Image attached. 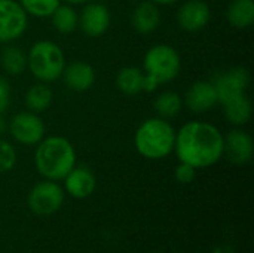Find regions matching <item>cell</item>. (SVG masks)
Returning a JSON list of instances; mask_svg holds the SVG:
<instances>
[{"label": "cell", "mask_w": 254, "mask_h": 253, "mask_svg": "<svg viewBox=\"0 0 254 253\" xmlns=\"http://www.w3.org/2000/svg\"><path fill=\"white\" fill-rule=\"evenodd\" d=\"M196 169L186 164V163H179V166L176 167L174 170V177L179 183L182 185H188V183H192L196 177Z\"/></svg>", "instance_id": "484cf974"}, {"label": "cell", "mask_w": 254, "mask_h": 253, "mask_svg": "<svg viewBox=\"0 0 254 253\" xmlns=\"http://www.w3.org/2000/svg\"><path fill=\"white\" fill-rule=\"evenodd\" d=\"M176 128L168 119L153 116L144 119L134 134V146L137 152L152 161L164 160L174 152Z\"/></svg>", "instance_id": "3957f363"}, {"label": "cell", "mask_w": 254, "mask_h": 253, "mask_svg": "<svg viewBox=\"0 0 254 253\" xmlns=\"http://www.w3.org/2000/svg\"><path fill=\"white\" fill-rule=\"evenodd\" d=\"M51 21L60 34H71L79 27V12L68 3H60L51 15Z\"/></svg>", "instance_id": "603a6c76"}, {"label": "cell", "mask_w": 254, "mask_h": 253, "mask_svg": "<svg viewBox=\"0 0 254 253\" xmlns=\"http://www.w3.org/2000/svg\"><path fill=\"white\" fill-rule=\"evenodd\" d=\"M153 109L156 112V116L170 121L182 112L183 97L177 91H173V89L162 91L156 95L153 101Z\"/></svg>", "instance_id": "7402d4cb"}, {"label": "cell", "mask_w": 254, "mask_h": 253, "mask_svg": "<svg viewBox=\"0 0 254 253\" xmlns=\"http://www.w3.org/2000/svg\"><path fill=\"white\" fill-rule=\"evenodd\" d=\"M116 88L125 95H137L147 92V76L143 69L127 66L116 73Z\"/></svg>", "instance_id": "e0dca14e"}, {"label": "cell", "mask_w": 254, "mask_h": 253, "mask_svg": "<svg viewBox=\"0 0 254 253\" xmlns=\"http://www.w3.org/2000/svg\"><path fill=\"white\" fill-rule=\"evenodd\" d=\"M7 133L18 145L36 146L46 136V127L39 113L22 110L7 121Z\"/></svg>", "instance_id": "52a82bcc"}, {"label": "cell", "mask_w": 254, "mask_h": 253, "mask_svg": "<svg viewBox=\"0 0 254 253\" xmlns=\"http://www.w3.org/2000/svg\"><path fill=\"white\" fill-rule=\"evenodd\" d=\"M214 253H231V251L228 249V248H217Z\"/></svg>", "instance_id": "4dcf8cb0"}, {"label": "cell", "mask_w": 254, "mask_h": 253, "mask_svg": "<svg viewBox=\"0 0 254 253\" xmlns=\"http://www.w3.org/2000/svg\"><path fill=\"white\" fill-rule=\"evenodd\" d=\"M61 1H64V3H68V4H71V6H83V4H86V3H89V1H92V0H61Z\"/></svg>", "instance_id": "f1b7e54d"}, {"label": "cell", "mask_w": 254, "mask_h": 253, "mask_svg": "<svg viewBox=\"0 0 254 253\" xmlns=\"http://www.w3.org/2000/svg\"><path fill=\"white\" fill-rule=\"evenodd\" d=\"M153 3H156L158 6H170V4H174L180 0H152Z\"/></svg>", "instance_id": "f546056e"}, {"label": "cell", "mask_w": 254, "mask_h": 253, "mask_svg": "<svg viewBox=\"0 0 254 253\" xmlns=\"http://www.w3.org/2000/svg\"><path fill=\"white\" fill-rule=\"evenodd\" d=\"M222 107H223V115H225L226 121L235 127H243V125L249 124L252 119L253 109H252V101L247 97V94L223 103Z\"/></svg>", "instance_id": "44dd1931"}, {"label": "cell", "mask_w": 254, "mask_h": 253, "mask_svg": "<svg viewBox=\"0 0 254 253\" xmlns=\"http://www.w3.org/2000/svg\"><path fill=\"white\" fill-rule=\"evenodd\" d=\"M63 180L64 192L76 200H85L91 197L97 186L95 174L85 166H74Z\"/></svg>", "instance_id": "5bb4252c"}, {"label": "cell", "mask_w": 254, "mask_h": 253, "mask_svg": "<svg viewBox=\"0 0 254 253\" xmlns=\"http://www.w3.org/2000/svg\"><path fill=\"white\" fill-rule=\"evenodd\" d=\"M52 103H54V91L49 86V84L45 82H36L24 94L25 109L39 115L46 112L52 106Z\"/></svg>", "instance_id": "ac0fdd59"}, {"label": "cell", "mask_w": 254, "mask_h": 253, "mask_svg": "<svg viewBox=\"0 0 254 253\" xmlns=\"http://www.w3.org/2000/svg\"><path fill=\"white\" fill-rule=\"evenodd\" d=\"M112 24V13L103 3L89 1L79 12V27L88 37L103 36Z\"/></svg>", "instance_id": "30bf717a"}, {"label": "cell", "mask_w": 254, "mask_h": 253, "mask_svg": "<svg viewBox=\"0 0 254 253\" xmlns=\"http://www.w3.org/2000/svg\"><path fill=\"white\" fill-rule=\"evenodd\" d=\"M65 200L64 188L55 180H42L36 183L27 195L28 209L37 216H51L57 213Z\"/></svg>", "instance_id": "8992f818"}, {"label": "cell", "mask_w": 254, "mask_h": 253, "mask_svg": "<svg viewBox=\"0 0 254 253\" xmlns=\"http://www.w3.org/2000/svg\"><path fill=\"white\" fill-rule=\"evenodd\" d=\"M226 21L237 30L250 28L254 22V0H232L226 7Z\"/></svg>", "instance_id": "ffe728a7"}, {"label": "cell", "mask_w": 254, "mask_h": 253, "mask_svg": "<svg viewBox=\"0 0 254 253\" xmlns=\"http://www.w3.org/2000/svg\"><path fill=\"white\" fill-rule=\"evenodd\" d=\"M174 152L179 163L196 170L213 167L223 158V134L211 122L188 121L176 130Z\"/></svg>", "instance_id": "6da1fadb"}, {"label": "cell", "mask_w": 254, "mask_h": 253, "mask_svg": "<svg viewBox=\"0 0 254 253\" xmlns=\"http://www.w3.org/2000/svg\"><path fill=\"white\" fill-rule=\"evenodd\" d=\"M183 104L192 113H198V115L213 110L219 104V97L214 84L211 81L193 82L188 88L183 97Z\"/></svg>", "instance_id": "4fadbf2b"}, {"label": "cell", "mask_w": 254, "mask_h": 253, "mask_svg": "<svg viewBox=\"0 0 254 253\" xmlns=\"http://www.w3.org/2000/svg\"><path fill=\"white\" fill-rule=\"evenodd\" d=\"M67 64L63 48L52 40H37L27 52V69L37 82L58 81Z\"/></svg>", "instance_id": "277c9868"}, {"label": "cell", "mask_w": 254, "mask_h": 253, "mask_svg": "<svg viewBox=\"0 0 254 253\" xmlns=\"http://www.w3.org/2000/svg\"><path fill=\"white\" fill-rule=\"evenodd\" d=\"M211 19V7L205 0H186L177 10V24L188 33L201 31Z\"/></svg>", "instance_id": "7c38bea8"}, {"label": "cell", "mask_w": 254, "mask_h": 253, "mask_svg": "<svg viewBox=\"0 0 254 253\" xmlns=\"http://www.w3.org/2000/svg\"><path fill=\"white\" fill-rule=\"evenodd\" d=\"M61 78L68 89L74 92H85L95 84V70L85 61H73L65 64Z\"/></svg>", "instance_id": "9a60e30c"}, {"label": "cell", "mask_w": 254, "mask_h": 253, "mask_svg": "<svg viewBox=\"0 0 254 253\" xmlns=\"http://www.w3.org/2000/svg\"><path fill=\"white\" fill-rule=\"evenodd\" d=\"M28 28V15L18 0H0V43L16 42Z\"/></svg>", "instance_id": "ba28073f"}, {"label": "cell", "mask_w": 254, "mask_h": 253, "mask_svg": "<svg viewBox=\"0 0 254 253\" xmlns=\"http://www.w3.org/2000/svg\"><path fill=\"white\" fill-rule=\"evenodd\" d=\"M10 104V84L4 76H0V113H6Z\"/></svg>", "instance_id": "4316f807"}, {"label": "cell", "mask_w": 254, "mask_h": 253, "mask_svg": "<svg viewBox=\"0 0 254 253\" xmlns=\"http://www.w3.org/2000/svg\"><path fill=\"white\" fill-rule=\"evenodd\" d=\"M161 9L152 0H141L135 4L131 13V25L140 34L153 33L161 24Z\"/></svg>", "instance_id": "2e32d148"}, {"label": "cell", "mask_w": 254, "mask_h": 253, "mask_svg": "<svg viewBox=\"0 0 254 253\" xmlns=\"http://www.w3.org/2000/svg\"><path fill=\"white\" fill-rule=\"evenodd\" d=\"M18 163L16 148L6 139L0 137V174L9 173Z\"/></svg>", "instance_id": "d4e9b609"}, {"label": "cell", "mask_w": 254, "mask_h": 253, "mask_svg": "<svg viewBox=\"0 0 254 253\" xmlns=\"http://www.w3.org/2000/svg\"><path fill=\"white\" fill-rule=\"evenodd\" d=\"M0 66L9 76H21L27 70V52L13 43H6L0 51Z\"/></svg>", "instance_id": "d6986e66"}, {"label": "cell", "mask_w": 254, "mask_h": 253, "mask_svg": "<svg viewBox=\"0 0 254 253\" xmlns=\"http://www.w3.org/2000/svg\"><path fill=\"white\" fill-rule=\"evenodd\" d=\"M7 131V119L4 118V113H0V137Z\"/></svg>", "instance_id": "83f0119b"}, {"label": "cell", "mask_w": 254, "mask_h": 253, "mask_svg": "<svg viewBox=\"0 0 254 253\" xmlns=\"http://www.w3.org/2000/svg\"><path fill=\"white\" fill-rule=\"evenodd\" d=\"M28 16L51 18L54 10L60 6L61 0H18Z\"/></svg>", "instance_id": "cb8c5ba5"}, {"label": "cell", "mask_w": 254, "mask_h": 253, "mask_svg": "<svg viewBox=\"0 0 254 253\" xmlns=\"http://www.w3.org/2000/svg\"><path fill=\"white\" fill-rule=\"evenodd\" d=\"M182 70V57L168 43L150 46L143 57V72L158 85L173 82Z\"/></svg>", "instance_id": "5b68a950"}, {"label": "cell", "mask_w": 254, "mask_h": 253, "mask_svg": "<svg viewBox=\"0 0 254 253\" xmlns=\"http://www.w3.org/2000/svg\"><path fill=\"white\" fill-rule=\"evenodd\" d=\"M76 149L63 136H45L34 151V167L48 180H63L76 166Z\"/></svg>", "instance_id": "7a4b0ae2"}, {"label": "cell", "mask_w": 254, "mask_h": 253, "mask_svg": "<svg viewBox=\"0 0 254 253\" xmlns=\"http://www.w3.org/2000/svg\"><path fill=\"white\" fill-rule=\"evenodd\" d=\"M134 1H141V0H134Z\"/></svg>", "instance_id": "1f68e13d"}, {"label": "cell", "mask_w": 254, "mask_h": 253, "mask_svg": "<svg viewBox=\"0 0 254 253\" xmlns=\"http://www.w3.org/2000/svg\"><path fill=\"white\" fill-rule=\"evenodd\" d=\"M250 81H252L250 72L243 66H235V67H229L226 70L219 72L211 79L217 91L219 104H223L232 98L247 94Z\"/></svg>", "instance_id": "9c48e42d"}, {"label": "cell", "mask_w": 254, "mask_h": 253, "mask_svg": "<svg viewBox=\"0 0 254 253\" xmlns=\"http://www.w3.org/2000/svg\"><path fill=\"white\" fill-rule=\"evenodd\" d=\"M253 137L243 128L231 130L223 136V157L235 166H246L253 160Z\"/></svg>", "instance_id": "8fae6325"}]
</instances>
